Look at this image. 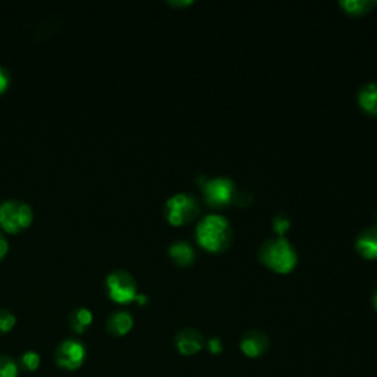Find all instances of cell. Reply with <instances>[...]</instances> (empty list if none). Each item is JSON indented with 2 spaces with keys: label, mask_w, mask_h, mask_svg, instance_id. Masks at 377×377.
I'll return each instance as SVG.
<instances>
[{
  "label": "cell",
  "mask_w": 377,
  "mask_h": 377,
  "mask_svg": "<svg viewBox=\"0 0 377 377\" xmlns=\"http://www.w3.org/2000/svg\"><path fill=\"white\" fill-rule=\"evenodd\" d=\"M196 239L209 253H223L231 242L230 221L220 214H209L196 226Z\"/></svg>",
  "instance_id": "1"
},
{
  "label": "cell",
  "mask_w": 377,
  "mask_h": 377,
  "mask_svg": "<svg viewBox=\"0 0 377 377\" xmlns=\"http://www.w3.org/2000/svg\"><path fill=\"white\" fill-rule=\"evenodd\" d=\"M258 257L265 267L280 274L291 273L298 262V254L294 245L282 236L264 242L258 250Z\"/></svg>",
  "instance_id": "2"
},
{
  "label": "cell",
  "mask_w": 377,
  "mask_h": 377,
  "mask_svg": "<svg viewBox=\"0 0 377 377\" xmlns=\"http://www.w3.org/2000/svg\"><path fill=\"white\" fill-rule=\"evenodd\" d=\"M197 183L202 187L204 199L212 208H224L233 204V197L236 193V185L230 177L220 175V177H199Z\"/></svg>",
  "instance_id": "3"
},
{
  "label": "cell",
  "mask_w": 377,
  "mask_h": 377,
  "mask_svg": "<svg viewBox=\"0 0 377 377\" xmlns=\"http://www.w3.org/2000/svg\"><path fill=\"white\" fill-rule=\"evenodd\" d=\"M201 212L197 199L187 193H175L166 202V219L173 226H183L195 220Z\"/></svg>",
  "instance_id": "4"
},
{
  "label": "cell",
  "mask_w": 377,
  "mask_h": 377,
  "mask_svg": "<svg viewBox=\"0 0 377 377\" xmlns=\"http://www.w3.org/2000/svg\"><path fill=\"white\" fill-rule=\"evenodd\" d=\"M33 219L31 207L23 201L9 199L0 204V227L8 233H18L27 228Z\"/></svg>",
  "instance_id": "5"
},
{
  "label": "cell",
  "mask_w": 377,
  "mask_h": 377,
  "mask_svg": "<svg viewBox=\"0 0 377 377\" xmlns=\"http://www.w3.org/2000/svg\"><path fill=\"white\" fill-rule=\"evenodd\" d=\"M106 289L110 298L117 303L136 301L137 284L134 277L125 270H114L106 277Z\"/></svg>",
  "instance_id": "6"
},
{
  "label": "cell",
  "mask_w": 377,
  "mask_h": 377,
  "mask_svg": "<svg viewBox=\"0 0 377 377\" xmlns=\"http://www.w3.org/2000/svg\"><path fill=\"white\" fill-rule=\"evenodd\" d=\"M86 360V348L76 339H66L58 347L55 354L57 364L64 370H77Z\"/></svg>",
  "instance_id": "7"
},
{
  "label": "cell",
  "mask_w": 377,
  "mask_h": 377,
  "mask_svg": "<svg viewBox=\"0 0 377 377\" xmlns=\"http://www.w3.org/2000/svg\"><path fill=\"white\" fill-rule=\"evenodd\" d=\"M270 348V340L268 336L261 330H249L243 335L240 340V349L246 356L257 358L267 352Z\"/></svg>",
  "instance_id": "8"
},
{
  "label": "cell",
  "mask_w": 377,
  "mask_h": 377,
  "mask_svg": "<svg viewBox=\"0 0 377 377\" xmlns=\"http://www.w3.org/2000/svg\"><path fill=\"white\" fill-rule=\"evenodd\" d=\"M204 336L196 329H183L175 336V347L182 355H193L204 348Z\"/></svg>",
  "instance_id": "9"
},
{
  "label": "cell",
  "mask_w": 377,
  "mask_h": 377,
  "mask_svg": "<svg viewBox=\"0 0 377 377\" xmlns=\"http://www.w3.org/2000/svg\"><path fill=\"white\" fill-rule=\"evenodd\" d=\"M355 248L361 257L367 260H377V226L364 228L356 236Z\"/></svg>",
  "instance_id": "10"
},
{
  "label": "cell",
  "mask_w": 377,
  "mask_h": 377,
  "mask_svg": "<svg viewBox=\"0 0 377 377\" xmlns=\"http://www.w3.org/2000/svg\"><path fill=\"white\" fill-rule=\"evenodd\" d=\"M133 327V317L127 311H115L106 320V330L112 336L127 335Z\"/></svg>",
  "instance_id": "11"
},
{
  "label": "cell",
  "mask_w": 377,
  "mask_h": 377,
  "mask_svg": "<svg viewBox=\"0 0 377 377\" xmlns=\"http://www.w3.org/2000/svg\"><path fill=\"white\" fill-rule=\"evenodd\" d=\"M356 100L363 111L377 117V83H366L361 86Z\"/></svg>",
  "instance_id": "12"
},
{
  "label": "cell",
  "mask_w": 377,
  "mask_h": 377,
  "mask_svg": "<svg viewBox=\"0 0 377 377\" xmlns=\"http://www.w3.org/2000/svg\"><path fill=\"white\" fill-rule=\"evenodd\" d=\"M168 253L171 255V258L174 260L175 264L178 265H189L195 261V249L193 246L186 242V240H178V242H174L170 249H168Z\"/></svg>",
  "instance_id": "13"
},
{
  "label": "cell",
  "mask_w": 377,
  "mask_h": 377,
  "mask_svg": "<svg viewBox=\"0 0 377 377\" xmlns=\"http://www.w3.org/2000/svg\"><path fill=\"white\" fill-rule=\"evenodd\" d=\"M93 321V314L91 310L87 308H77L69 315V327L73 329L76 333H83L86 329L92 325Z\"/></svg>",
  "instance_id": "14"
},
{
  "label": "cell",
  "mask_w": 377,
  "mask_h": 377,
  "mask_svg": "<svg viewBox=\"0 0 377 377\" xmlns=\"http://www.w3.org/2000/svg\"><path fill=\"white\" fill-rule=\"evenodd\" d=\"M340 6L351 15H364L376 6V2L373 0H342Z\"/></svg>",
  "instance_id": "15"
},
{
  "label": "cell",
  "mask_w": 377,
  "mask_h": 377,
  "mask_svg": "<svg viewBox=\"0 0 377 377\" xmlns=\"http://www.w3.org/2000/svg\"><path fill=\"white\" fill-rule=\"evenodd\" d=\"M20 369L13 358L4 355L0 356V377H18Z\"/></svg>",
  "instance_id": "16"
},
{
  "label": "cell",
  "mask_w": 377,
  "mask_h": 377,
  "mask_svg": "<svg viewBox=\"0 0 377 377\" xmlns=\"http://www.w3.org/2000/svg\"><path fill=\"white\" fill-rule=\"evenodd\" d=\"M291 228V220L284 212H279L273 219V230L277 233V236H284V233Z\"/></svg>",
  "instance_id": "17"
},
{
  "label": "cell",
  "mask_w": 377,
  "mask_h": 377,
  "mask_svg": "<svg viewBox=\"0 0 377 377\" xmlns=\"http://www.w3.org/2000/svg\"><path fill=\"white\" fill-rule=\"evenodd\" d=\"M21 363L27 371H35L40 366V355L34 351H28L21 356Z\"/></svg>",
  "instance_id": "18"
},
{
  "label": "cell",
  "mask_w": 377,
  "mask_h": 377,
  "mask_svg": "<svg viewBox=\"0 0 377 377\" xmlns=\"http://www.w3.org/2000/svg\"><path fill=\"white\" fill-rule=\"evenodd\" d=\"M16 323L15 315L9 310H0V332L8 333L13 329Z\"/></svg>",
  "instance_id": "19"
},
{
  "label": "cell",
  "mask_w": 377,
  "mask_h": 377,
  "mask_svg": "<svg viewBox=\"0 0 377 377\" xmlns=\"http://www.w3.org/2000/svg\"><path fill=\"white\" fill-rule=\"evenodd\" d=\"M254 201V195L246 190H236L235 197H233V204H236L239 207H246Z\"/></svg>",
  "instance_id": "20"
},
{
  "label": "cell",
  "mask_w": 377,
  "mask_h": 377,
  "mask_svg": "<svg viewBox=\"0 0 377 377\" xmlns=\"http://www.w3.org/2000/svg\"><path fill=\"white\" fill-rule=\"evenodd\" d=\"M11 83V74L9 71L0 65V93H4Z\"/></svg>",
  "instance_id": "21"
},
{
  "label": "cell",
  "mask_w": 377,
  "mask_h": 377,
  "mask_svg": "<svg viewBox=\"0 0 377 377\" xmlns=\"http://www.w3.org/2000/svg\"><path fill=\"white\" fill-rule=\"evenodd\" d=\"M208 348L211 354H221L223 352V344L220 337H211L208 340Z\"/></svg>",
  "instance_id": "22"
},
{
  "label": "cell",
  "mask_w": 377,
  "mask_h": 377,
  "mask_svg": "<svg viewBox=\"0 0 377 377\" xmlns=\"http://www.w3.org/2000/svg\"><path fill=\"white\" fill-rule=\"evenodd\" d=\"M8 249H9L8 239L4 236V233H0V260L8 254Z\"/></svg>",
  "instance_id": "23"
},
{
  "label": "cell",
  "mask_w": 377,
  "mask_h": 377,
  "mask_svg": "<svg viewBox=\"0 0 377 377\" xmlns=\"http://www.w3.org/2000/svg\"><path fill=\"white\" fill-rule=\"evenodd\" d=\"M168 4L173 5V6H186V5L192 4V0H186V2H174V0H170Z\"/></svg>",
  "instance_id": "24"
},
{
  "label": "cell",
  "mask_w": 377,
  "mask_h": 377,
  "mask_svg": "<svg viewBox=\"0 0 377 377\" xmlns=\"http://www.w3.org/2000/svg\"><path fill=\"white\" fill-rule=\"evenodd\" d=\"M136 301H137L139 303H141V305H145V303L148 302V298H146V295H140V294H137Z\"/></svg>",
  "instance_id": "25"
},
{
  "label": "cell",
  "mask_w": 377,
  "mask_h": 377,
  "mask_svg": "<svg viewBox=\"0 0 377 377\" xmlns=\"http://www.w3.org/2000/svg\"><path fill=\"white\" fill-rule=\"evenodd\" d=\"M373 305H374V308H376V311H377V287H376V291H374V294H373Z\"/></svg>",
  "instance_id": "26"
}]
</instances>
